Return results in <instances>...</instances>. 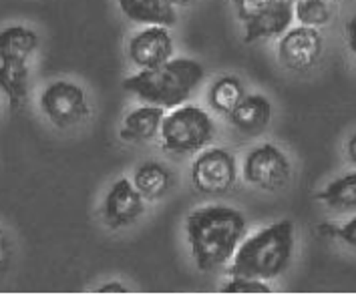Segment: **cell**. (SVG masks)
<instances>
[{"label": "cell", "mask_w": 356, "mask_h": 295, "mask_svg": "<svg viewBox=\"0 0 356 295\" xmlns=\"http://www.w3.org/2000/svg\"><path fill=\"white\" fill-rule=\"evenodd\" d=\"M191 258L200 271H213L227 265L248 233L242 211L227 205H204L186 219Z\"/></svg>", "instance_id": "1"}, {"label": "cell", "mask_w": 356, "mask_h": 295, "mask_svg": "<svg viewBox=\"0 0 356 295\" xmlns=\"http://www.w3.org/2000/svg\"><path fill=\"white\" fill-rule=\"evenodd\" d=\"M204 76L206 71L197 60L179 56L153 69H139V73L123 81V89L145 105L175 109L188 101L191 92L197 91Z\"/></svg>", "instance_id": "2"}, {"label": "cell", "mask_w": 356, "mask_h": 295, "mask_svg": "<svg viewBox=\"0 0 356 295\" xmlns=\"http://www.w3.org/2000/svg\"><path fill=\"white\" fill-rule=\"evenodd\" d=\"M296 229L290 219L272 223L256 231L252 237L240 243L236 255L229 261L227 273L256 279L280 277L294 258Z\"/></svg>", "instance_id": "3"}, {"label": "cell", "mask_w": 356, "mask_h": 295, "mask_svg": "<svg viewBox=\"0 0 356 295\" xmlns=\"http://www.w3.org/2000/svg\"><path fill=\"white\" fill-rule=\"evenodd\" d=\"M216 139V123L211 115L197 105H179L161 121V147L175 155H193Z\"/></svg>", "instance_id": "4"}, {"label": "cell", "mask_w": 356, "mask_h": 295, "mask_svg": "<svg viewBox=\"0 0 356 295\" xmlns=\"http://www.w3.org/2000/svg\"><path fill=\"white\" fill-rule=\"evenodd\" d=\"M40 111L58 129H71L89 117V99L75 83L55 81L40 92Z\"/></svg>", "instance_id": "5"}, {"label": "cell", "mask_w": 356, "mask_h": 295, "mask_svg": "<svg viewBox=\"0 0 356 295\" xmlns=\"http://www.w3.org/2000/svg\"><path fill=\"white\" fill-rule=\"evenodd\" d=\"M236 181L238 161L227 149H202L191 165V185L202 195H224Z\"/></svg>", "instance_id": "6"}, {"label": "cell", "mask_w": 356, "mask_h": 295, "mask_svg": "<svg viewBox=\"0 0 356 295\" xmlns=\"http://www.w3.org/2000/svg\"><path fill=\"white\" fill-rule=\"evenodd\" d=\"M244 179L262 191L276 193L290 183L292 165L282 149L264 143L245 155Z\"/></svg>", "instance_id": "7"}, {"label": "cell", "mask_w": 356, "mask_h": 295, "mask_svg": "<svg viewBox=\"0 0 356 295\" xmlns=\"http://www.w3.org/2000/svg\"><path fill=\"white\" fill-rule=\"evenodd\" d=\"M324 51V40L318 28L296 26L288 28L278 42V60L284 69L294 73H306L316 67Z\"/></svg>", "instance_id": "8"}, {"label": "cell", "mask_w": 356, "mask_h": 295, "mask_svg": "<svg viewBox=\"0 0 356 295\" xmlns=\"http://www.w3.org/2000/svg\"><path fill=\"white\" fill-rule=\"evenodd\" d=\"M127 56L139 69H153L173 58V38L168 26L145 24L143 31L135 33L127 42Z\"/></svg>", "instance_id": "9"}, {"label": "cell", "mask_w": 356, "mask_h": 295, "mask_svg": "<svg viewBox=\"0 0 356 295\" xmlns=\"http://www.w3.org/2000/svg\"><path fill=\"white\" fill-rule=\"evenodd\" d=\"M143 195L135 189L131 179L121 177L111 185L103 201V217L111 229H123L135 223L145 211Z\"/></svg>", "instance_id": "10"}, {"label": "cell", "mask_w": 356, "mask_h": 295, "mask_svg": "<svg viewBox=\"0 0 356 295\" xmlns=\"http://www.w3.org/2000/svg\"><path fill=\"white\" fill-rule=\"evenodd\" d=\"M294 2L296 0H270L260 12L244 20V35L242 40L245 44L266 40V38L282 37L290 26L294 17Z\"/></svg>", "instance_id": "11"}, {"label": "cell", "mask_w": 356, "mask_h": 295, "mask_svg": "<svg viewBox=\"0 0 356 295\" xmlns=\"http://www.w3.org/2000/svg\"><path fill=\"white\" fill-rule=\"evenodd\" d=\"M229 123L245 135H260L272 121V103L260 94H245L240 105L227 115Z\"/></svg>", "instance_id": "12"}, {"label": "cell", "mask_w": 356, "mask_h": 295, "mask_svg": "<svg viewBox=\"0 0 356 295\" xmlns=\"http://www.w3.org/2000/svg\"><path fill=\"white\" fill-rule=\"evenodd\" d=\"M163 117H165V109L161 107H153V105L139 107L123 119L119 137L125 143H133V145L149 143L159 135Z\"/></svg>", "instance_id": "13"}, {"label": "cell", "mask_w": 356, "mask_h": 295, "mask_svg": "<svg viewBox=\"0 0 356 295\" xmlns=\"http://www.w3.org/2000/svg\"><path fill=\"white\" fill-rule=\"evenodd\" d=\"M121 12L139 24H175V8L168 0H117Z\"/></svg>", "instance_id": "14"}, {"label": "cell", "mask_w": 356, "mask_h": 295, "mask_svg": "<svg viewBox=\"0 0 356 295\" xmlns=\"http://www.w3.org/2000/svg\"><path fill=\"white\" fill-rule=\"evenodd\" d=\"M38 35L35 31L15 24L0 31V62L4 60H20L29 62V58L37 53Z\"/></svg>", "instance_id": "15"}, {"label": "cell", "mask_w": 356, "mask_h": 295, "mask_svg": "<svg viewBox=\"0 0 356 295\" xmlns=\"http://www.w3.org/2000/svg\"><path fill=\"white\" fill-rule=\"evenodd\" d=\"M29 62L20 60H4L0 62V91L6 94L13 111L24 107L29 99Z\"/></svg>", "instance_id": "16"}, {"label": "cell", "mask_w": 356, "mask_h": 295, "mask_svg": "<svg viewBox=\"0 0 356 295\" xmlns=\"http://www.w3.org/2000/svg\"><path fill=\"white\" fill-rule=\"evenodd\" d=\"M133 185L143 195V199L147 201L159 199L171 187V171L157 161H145L135 169Z\"/></svg>", "instance_id": "17"}, {"label": "cell", "mask_w": 356, "mask_h": 295, "mask_svg": "<svg viewBox=\"0 0 356 295\" xmlns=\"http://www.w3.org/2000/svg\"><path fill=\"white\" fill-rule=\"evenodd\" d=\"M245 96L244 83L240 81V76L236 74H222L218 76L209 91H207V103L209 107L216 112H222V115H229L234 111L240 101Z\"/></svg>", "instance_id": "18"}, {"label": "cell", "mask_w": 356, "mask_h": 295, "mask_svg": "<svg viewBox=\"0 0 356 295\" xmlns=\"http://www.w3.org/2000/svg\"><path fill=\"white\" fill-rule=\"evenodd\" d=\"M316 199L338 213L356 211V173H346L334 179L320 191Z\"/></svg>", "instance_id": "19"}, {"label": "cell", "mask_w": 356, "mask_h": 295, "mask_svg": "<svg viewBox=\"0 0 356 295\" xmlns=\"http://www.w3.org/2000/svg\"><path fill=\"white\" fill-rule=\"evenodd\" d=\"M294 17L302 26L320 28L332 19L328 0H296L294 2Z\"/></svg>", "instance_id": "20"}, {"label": "cell", "mask_w": 356, "mask_h": 295, "mask_svg": "<svg viewBox=\"0 0 356 295\" xmlns=\"http://www.w3.org/2000/svg\"><path fill=\"white\" fill-rule=\"evenodd\" d=\"M224 294H272V287L256 277L232 276V279L222 287Z\"/></svg>", "instance_id": "21"}, {"label": "cell", "mask_w": 356, "mask_h": 295, "mask_svg": "<svg viewBox=\"0 0 356 295\" xmlns=\"http://www.w3.org/2000/svg\"><path fill=\"white\" fill-rule=\"evenodd\" d=\"M318 233L324 237H337L344 245L356 249V217H353L350 221H346L340 227L332 225V223H322L318 227Z\"/></svg>", "instance_id": "22"}, {"label": "cell", "mask_w": 356, "mask_h": 295, "mask_svg": "<svg viewBox=\"0 0 356 295\" xmlns=\"http://www.w3.org/2000/svg\"><path fill=\"white\" fill-rule=\"evenodd\" d=\"M268 2L270 0H234V6H236L238 19L244 22L250 17H254L256 12H260Z\"/></svg>", "instance_id": "23"}, {"label": "cell", "mask_w": 356, "mask_h": 295, "mask_svg": "<svg viewBox=\"0 0 356 295\" xmlns=\"http://www.w3.org/2000/svg\"><path fill=\"white\" fill-rule=\"evenodd\" d=\"M346 42H348V49L353 53V58H355V67H356V15L353 19L348 20L346 24Z\"/></svg>", "instance_id": "24"}, {"label": "cell", "mask_w": 356, "mask_h": 295, "mask_svg": "<svg viewBox=\"0 0 356 295\" xmlns=\"http://www.w3.org/2000/svg\"><path fill=\"white\" fill-rule=\"evenodd\" d=\"M97 292H99V294H127L129 289H127L123 283H119V281H113V283H105V285H101Z\"/></svg>", "instance_id": "25"}, {"label": "cell", "mask_w": 356, "mask_h": 295, "mask_svg": "<svg viewBox=\"0 0 356 295\" xmlns=\"http://www.w3.org/2000/svg\"><path fill=\"white\" fill-rule=\"evenodd\" d=\"M6 259H8V241L4 237V233L0 231V271L6 263Z\"/></svg>", "instance_id": "26"}, {"label": "cell", "mask_w": 356, "mask_h": 295, "mask_svg": "<svg viewBox=\"0 0 356 295\" xmlns=\"http://www.w3.org/2000/svg\"><path fill=\"white\" fill-rule=\"evenodd\" d=\"M346 151H348V159H350V161H353V163L356 165V133L353 135V137H350Z\"/></svg>", "instance_id": "27"}, {"label": "cell", "mask_w": 356, "mask_h": 295, "mask_svg": "<svg viewBox=\"0 0 356 295\" xmlns=\"http://www.w3.org/2000/svg\"><path fill=\"white\" fill-rule=\"evenodd\" d=\"M168 2L173 6V8H175V6H188V4H191L193 0H168Z\"/></svg>", "instance_id": "28"}, {"label": "cell", "mask_w": 356, "mask_h": 295, "mask_svg": "<svg viewBox=\"0 0 356 295\" xmlns=\"http://www.w3.org/2000/svg\"><path fill=\"white\" fill-rule=\"evenodd\" d=\"M328 2H340V0H328Z\"/></svg>", "instance_id": "29"}]
</instances>
